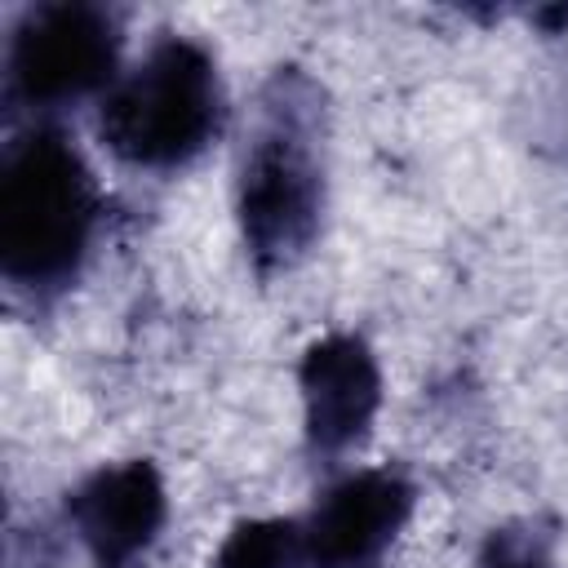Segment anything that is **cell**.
Listing matches in <instances>:
<instances>
[{
  "label": "cell",
  "instance_id": "1",
  "mask_svg": "<svg viewBox=\"0 0 568 568\" xmlns=\"http://www.w3.org/2000/svg\"><path fill=\"white\" fill-rule=\"evenodd\" d=\"M102 191L58 129L22 138L0 178V271L27 293L67 288L93 244Z\"/></svg>",
  "mask_w": 568,
  "mask_h": 568
},
{
  "label": "cell",
  "instance_id": "2",
  "mask_svg": "<svg viewBox=\"0 0 568 568\" xmlns=\"http://www.w3.org/2000/svg\"><path fill=\"white\" fill-rule=\"evenodd\" d=\"M226 98L217 62L186 36L160 40L120 75L98 111V138L133 169H182L222 133Z\"/></svg>",
  "mask_w": 568,
  "mask_h": 568
},
{
  "label": "cell",
  "instance_id": "3",
  "mask_svg": "<svg viewBox=\"0 0 568 568\" xmlns=\"http://www.w3.org/2000/svg\"><path fill=\"white\" fill-rule=\"evenodd\" d=\"M235 204L248 257L262 275L293 266L311 248L324 209V178L293 106H275L271 124L248 146Z\"/></svg>",
  "mask_w": 568,
  "mask_h": 568
},
{
  "label": "cell",
  "instance_id": "4",
  "mask_svg": "<svg viewBox=\"0 0 568 568\" xmlns=\"http://www.w3.org/2000/svg\"><path fill=\"white\" fill-rule=\"evenodd\" d=\"M120 62V22L98 4H40L9 44L13 93L31 106H62L111 89Z\"/></svg>",
  "mask_w": 568,
  "mask_h": 568
},
{
  "label": "cell",
  "instance_id": "5",
  "mask_svg": "<svg viewBox=\"0 0 568 568\" xmlns=\"http://www.w3.org/2000/svg\"><path fill=\"white\" fill-rule=\"evenodd\" d=\"M413 484L399 470H355L337 479L302 524L311 568H368L413 515Z\"/></svg>",
  "mask_w": 568,
  "mask_h": 568
},
{
  "label": "cell",
  "instance_id": "6",
  "mask_svg": "<svg viewBox=\"0 0 568 568\" xmlns=\"http://www.w3.org/2000/svg\"><path fill=\"white\" fill-rule=\"evenodd\" d=\"M297 386L311 453L337 457L368 435L382 404V373L355 333H328L311 342L297 368Z\"/></svg>",
  "mask_w": 568,
  "mask_h": 568
},
{
  "label": "cell",
  "instance_id": "7",
  "mask_svg": "<svg viewBox=\"0 0 568 568\" xmlns=\"http://www.w3.org/2000/svg\"><path fill=\"white\" fill-rule=\"evenodd\" d=\"M164 510V479L142 457L93 470L67 497V519L98 568H129L155 541Z\"/></svg>",
  "mask_w": 568,
  "mask_h": 568
},
{
  "label": "cell",
  "instance_id": "8",
  "mask_svg": "<svg viewBox=\"0 0 568 568\" xmlns=\"http://www.w3.org/2000/svg\"><path fill=\"white\" fill-rule=\"evenodd\" d=\"M306 537L293 519H240L209 568H306Z\"/></svg>",
  "mask_w": 568,
  "mask_h": 568
},
{
  "label": "cell",
  "instance_id": "9",
  "mask_svg": "<svg viewBox=\"0 0 568 568\" xmlns=\"http://www.w3.org/2000/svg\"><path fill=\"white\" fill-rule=\"evenodd\" d=\"M484 568H550V564H546V550H541L532 537L501 532V537H493V541H488Z\"/></svg>",
  "mask_w": 568,
  "mask_h": 568
}]
</instances>
